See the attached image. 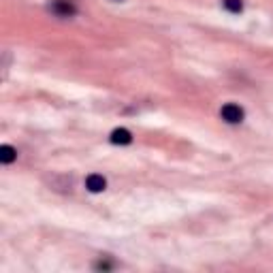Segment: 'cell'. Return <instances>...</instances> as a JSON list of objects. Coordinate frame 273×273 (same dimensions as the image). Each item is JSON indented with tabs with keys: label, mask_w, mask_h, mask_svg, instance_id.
I'll use <instances>...</instances> for the list:
<instances>
[{
	"label": "cell",
	"mask_w": 273,
	"mask_h": 273,
	"mask_svg": "<svg viewBox=\"0 0 273 273\" xmlns=\"http://www.w3.org/2000/svg\"><path fill=\"white\" fill-rule=\"evenodd\" d=\"M85 188L90 192H103L107 188V179L99 173H92V175H87V179H85Z\"/></svg>",
	"instance_id": "3"
},
{
	"label": "cell",
	"mask_w": 273,
	"mask_h": 273,
	"mask_svg": "<svg viewBox=\"0 0 273 273\" xmlns=\"http://www.w3.org/2000/svg\"><path fill=\"white\" fill-rule=\"evenodd\" d=\"M96 269L107 271V269H111V262H107V260H99V262H96Z\"/></svg>",
	"instance_id": "7"
},
{
	"label": "cell",
	"mask_w": 273,
	"mask_h": 273,
	"mask_svg": "<svg viewBox=\"0 0 273 273\" xmlns=\"http://www.w3.org/2000/svg\"><path fill=\"white\" fill-rule=\"evenodd\" d=\"M111 143H115V145H128V143H132L130 130H126V128H115V130L111 132Z\"/></svg>",
	"instance_id": "4"
},
{
	"label": "cell",
	"mask_w": 273,
	"mask_h": 273,
	"mask_svg": "<svg viewBox=\"0 0 273 273\" xmlns=\"http://www.w3.org/2000/svg\"><path fill=\"white\" fill-rule=\"evenodd\" d=\"M222 5L231 13H241L243 11V3H241V0H222Z\"/></svg>",
	"instance_id": "6"
},
{
	"label": "cell",
	"mask_w": 273,
	"mask_h": 273,
	"mask_svg": "<svg viewBox=\"0 0 273 273\" xmlns=\"http://www.w3.org/2000/svg\"><path fill=\"white\" fill-rule=\"evenodd\" d=\"M15 158H17L15 148H11V145H3V148H0V162L3 164H11Z\"/></svg>",
	"instance_id": "5"
},
{
	"label": "cell",
	"mask_w": 273,
	"mask_h": 273,
	"mask_svg": "<svg viewBox=\"0 0 273 273\" xmlns=\"http://www.w3.org/2000/svg\"><path fill=\"white\" fill-rule=\"evenodd\" d=\"M50 9L58 17H73L77 13V7L71 3V0H54V3L50 5Z\"/></svg>",
	"instance_id": "2"
},
{
	"label": "cell",
	"mask_w": 273,
	"mask_h": 273,
	"mask_svg": "<svg viewBox=\"0 0 273 273\" xmlns=\"http://www.w3.org/2000/svg\"><path fill=\"white\" fill-rule=\"evenodd\" d=\"M220 115H222V120L224 122H229V124H239L243 120V109L239 105L235 103H226L220 109Z\"/></svg>",
	"instance_id": "1"
}]
</instances>
